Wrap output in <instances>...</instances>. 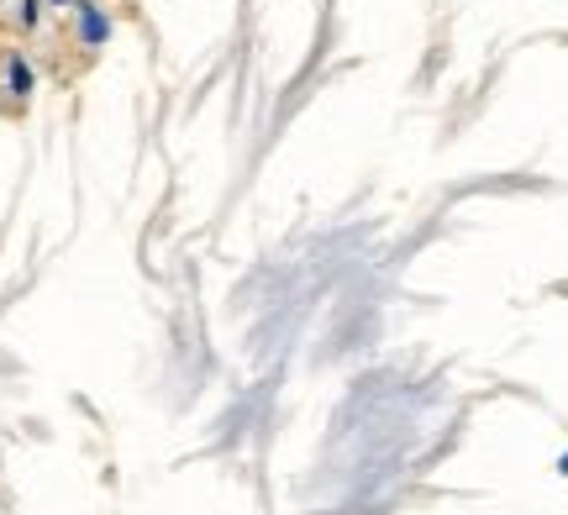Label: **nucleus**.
I'll list each match as a JSON object with an SVG mask.
<instances>
[{
    "mask_svg": "<svg viewBox=\"0 0 568 515\" xmlns=\"http://www.w3.org/2000/svg\"><path fill=\"white\" fill-rule=\"evenodd\" d=\"M105 32H111V27H105V17L95 11V6H90V0H84V6H80V38L90 42V48H101Z\"/></svg>",
    "mask_w": 568,
    "mask_h": 515,
    "instance_id": "nucleus-1",
    "label": "nucleus"
},
{
    "mask_svg": "<svg viewBox=\"0 0 568 515\" xmlns=\"http://www.w3.org/2000/svg\"><path fill=\"white\" fill-rule=\"evenodd\" d=\"M11 90H17V95H27V90H32V74H27V63H11Z\"/></svg>",
    "mask_w": 568,
    "mask_h": 515,
    "instance_id": "nucleus-2",
    "label": "nucleus"
},
{
    "mask_svg": "<svg viewBox=\"0 0 568 515\" xmlns=\"http://www.w3.org/2000/svg\"><path fill=\"white\" fill-rule=\"evenodd\" d=\"M21 27H38V0H21Z\"/></svg>",
    "mask_w": 568,
    "mask_h": 515,
    "instance_id": "nucleus-3",
    "label": "nucleus"
},
{
    "mask_svg": "<svg viewBox=\"0 0 568 515\" xmlns=\"http://www.w3.org/2000/svg\"><path fill=\"white\" fill-rule=\"evenodd\" d=\"M564 474H568V457H564Z\"/></svg>",
    "mask_w": 568,
    "mask_h": 515,
    "instance_id": "nucleus-4",
    "label": "nucleus"
},
{
    "mask_svg": "<svg viewBox=\"0 0 568 515\" xmlns=\"http://www.w3.org/2000/svg\"><path fill=\"white\" fill-rule=\"evenodd\" d=\"M59 6H63V0H59Z\"/></svg>",
    "mask_w": 568,
    "mask_h": 515,
    "instance_id": "nucleus-5",
    "label": "nucleus"
}]
</instances>
